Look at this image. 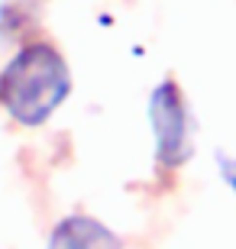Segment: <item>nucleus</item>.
Segmentation results:
<instances>
[{
    "mask_svg": "<svg viewBox=\"0 0 236 249\" xmlns=\"http://www.w3.org/2000/svg\"><path fill=\"white\" fill-rule=\"evenodd\" d=\"M74 91L65 52L46 36H33L0 65V113L19 129H42Z\"/></svg>",
    "mask_w": 236,
    "mask_h": 249,
    "instance_id": "f257e3e1",
    "label": "nucleus"
},
{
    "mask_svg": "<svg viewBox=\"0 0 236 249\" xmlns=\"http://www.w3.org/2000/svg\"><path fill=\"white\" fill-rule=\"evenodd\" d=\"M145 123L152 136L155 172L168 178L184 172L194 159L198 129H194V110H191L188 94L172 74L152 84V91L145 97Z\"/></svg>",
    "mask_w": 236,
    "mask_h": 249,
    "instance_id": "f03ea898",
    "label": "nucleus"
},
{
    "mask_svg": "<svg viewBox=\"0 0 236 249\" xmlns=\"http://www.w3.org/2000/svg\"><path fill=\"white\" fill-rule=\"evenodd\" d=\"M46 249H123V236L107 220L74 211L52 223L46 236Z\"/></svg>",
    "mask_w": 236,
    "mask_h": 249,
    "instance_id": "7ed1b4c3",
    "label": "nucleus"
},
{
    "mask_svg": "<svg viewBox=\"0 0 236 249\" xmlns=\"http://www.w3.org/2000/svg\"><path fill=\"white\" fill-rule=\"evenodd\" d=\"M36 0H0V42H26L39 36L36 29Z\"/></svg>",
    "mask_w": 236,
    "mask_h": 249,
    "instance_id": "20e7f679",
    "label": "nucleus"
},
{
    "mask_svg": "<svg viewBox=\"0 0 236 249\" xmlns=\"http://www.w3.org/2000/svg\"><path fill=\"white\" fill-rule=\"evenodd\" d=\"M217 168H220V178L223 185L236 194V156H227V152H217Z\"/></svg>",
    "mask_w": 236,
    "mask_h": 249,
    "instance_id": "39448f33",
    "label": "nucleus"
}]
</instances>
